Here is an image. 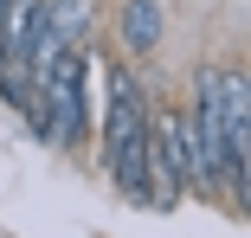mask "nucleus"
<instances>
[{"mask_svg": "<svg viewBox=\"0 0 251 238\" xmlns=\"http://www.w3.org/2000/svg\"><path fill=\"white\" fill-rule=\"evenodd\" d=\"M103 161L123 193L148 206V97L129 71H110V90H103Z\"/></svg>", "mask_w": 251, "mask_h": 238, "instance_id": "nucleus-1", "label": "nucleus"}, {"mask_svg": "<svg viewBox=\"0 0 251 238\" xmlns=\"http://www.w3.org/2000/svg\"><path fill=\"white\" fill-rule=\"evenodd\" d=\"M187 155H193V193H219L226 187V122H219V71L206 65L193 77V103L180 116Z\"/></svg>", "mask_w": 251, "mask_h": 238, "instance_id": "nucleus-2", "label": "nucleus"}, {"mask_svg": "<svg viewBox=\"0 0 251 238\" xmlns=\"http://www.w3.org/2000/svg\"><path fill=\"white\" fill-rule=\"evenodd\" d=\"M155 45H161V0H129L123 7V52L148 58Z\"/></svg>", "mask_w": 251, "mask_h": 238, "instance_id": "nucleus-3", "label": "nucleus"}, {"mask_svg": "<svg viewBox=\"0 0 251 238\" xmlns=\"http://www.w3.org/2000/svg\"><path fill=\"white\" fill-rule=\"evenodd\" d=\"M90 26V0H45V32L58 45H77Z\"/></svg>", "mask_w": 251, "mask_h": 238, "instance_id": "nucleus-4", "label": "nucleus"}]
</instances>
